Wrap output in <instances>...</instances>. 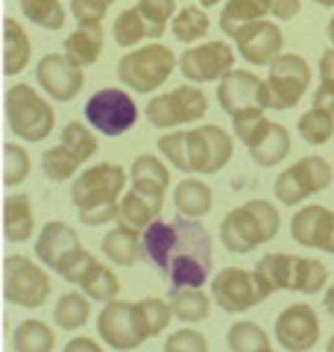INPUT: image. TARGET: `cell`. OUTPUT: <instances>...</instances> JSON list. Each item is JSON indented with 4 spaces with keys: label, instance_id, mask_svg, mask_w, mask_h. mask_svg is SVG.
<instances>
[{
    "label": "cell",
    "instance_id": "obj_2",
    "mask_svg": "<svg viewBox=\"0 0 334 352\" xmlns=\"http://www.w3.org/2000/svg\"><path fill=\"white\" fill-rule=\"evenodd\" d=\"M159 153L182 173H220L232 159L235 141L223 126L205 124L199 129H182V132H164L159 138Z\"/></svg>",
    "mask_w": 334,
    "mask_h": 352
},
{
    "label": "cell",
    "instance_id": "obj_18",
    "mask_svg": "<svg viewBox=\"0 0 334 352\" xmlns=\"http://www.w3.org/2000/svg\"><path fill=\"white\" fill-rule=\"evenodd\" d=\"M36 82L41 85V91L56 103H68L85 85V74L82 65L71 62L62 53H47L38 65H36Z\"/></svg>",
    "mask_w": 334,
    "mask_h": 352
},
{
    "label": "cell",
    "instance_id": "obj_32",
    "mask_svg": "<svg viewBox=\"0 0 334 352\" xmlns=\"http://www.w3.org/2000/svg\"><path fill=\"white\" fill-rule=\"evenodd\" d=\"M91 296L88 294H65L53 308V320L65 332H74V329H82L91 317Z\"/></svg>",
    "mask_w": 334,
    "mask_h": 352
},
{
    "label": "cell",
    "instance_id": "obj_6",
    "mask_svg": "<svg viewBox=\"0 0 334 352\" xmlns=\"http://www.w3.org/2000/svg\"><path fill=\"white\" fill-rule=\"evenodd\" d=\"M176 65H179L176 53L159 41H153L138 50H129L126 56L118 62V80L138 94H153L155 88L170 80Z\"/></svg>",
    "mask_w": 334,
    "mask_h": 352
},
{
    "label": "cell",
    "instance_id": "obj_50",
    "mask_svg": "<svg viewBox=\"0 0 334 352\" xmlns=\"http://www.w3.org/2000/svg\"><path fill=\"white\" fill-rule=\"evenodd\" d=\"M329 41H331V47H334V15H331V21H329Z\"/></svg>",
    "mask_w": 334,
    "mask_h": 352
},
{
    "label": "cell",
    "instance_id": "obj_40",
    "mask_svg": "<svg viewBox=\"0 0 334 352\" xmlns=\"http://www.w3.org/2000/svg\"><path fill=\"white\" fill-rule=\"evenodd\" d=\"M111 32H115V41L120 44V47H126V50H132L135 44H141V38H150V27H147V21H144L138 6L120 12L118 21H115V27H111Z\"/></svg>",
    "mask_w": 334,
    "mask_h": 352
},
{
    "label": "cell",
    "instance_id": "obj_41",
    "mask_svg": "<svg viewBox=\"0 0 334 352\" xmlns=\"http://www.w3.org/2000/svg\"><path fill=\"white\" fill-rule=\"evenodd\" d=\"M138 9L150 27V38L164 36L167 21H173V15L179 12V9H176V0H138Z\"/></svg>",
    "mask_w": 334,
    "mask_h": 352
},
{
    "label": "cell",
    "instance_id": "obj_7",
    "mask_svg": "<svg viewBox=\"0 0 334 352\" xmlns=\"http://www.w3.org/2000/svg\"><path fill=\"white\" fill-rule=\"evenodd\" d=\"M6 124L27 144H38L53 132L56 112L32 85H12L6 91Z\"/></svg>",
    "mask_w": 334,
    "mask_h": 352
},
{
    "label": "cell",
    "instance_id": "obj_23",
    "mask_svg": "<svg viewBox=\"0 0 334 352\" xmlns=\"http://www.w3.org/2000/svg\"><path fill=\"white\" fill-rule=\"evenodd\" d=\"M100 247H103V256L111 264H118V267H132V264H138L141 258H147L141 229L124 223V220H120L111 232H106V238H103V244Z\"/></svg>",
    "mask_w": 334,
    "mask_h": 352
},
{
    "label": "cell",
    "instance_id": "obj_27",
    "mask_svg": "<svg viewBox=\"0 0 334 352\" xmlns=\"http://www.w3.org/2000/svg\"><path fill=\"white\" fill-rule=\"evenodd\" d=\"M273 15V0H226L220 12V30L235 38L241 27Z\"/></svg>",
    "mask_w": 334,
    "mask_h": 352
},
{
    "label": "cell",
    "instance_id": "obj_19",
    "mask_svg": "<svg viewBox=\"0 0 334 352\" xmlns=\"http://www.w3.org/2000/svg\"><path fill=\"white\" fill-rule=\"evenodd\" d=\"M276 340L282 349L305 352L314 349L320 340V317L308 302L287 305L282 314L276 317Z\"/></svg>",
    "mask_w": 334,
    "mask_h": 352
},
{
    "label": "cell",
    "instance_id": "obj_11",
    "mask_svg": "<svg viewBox=\"0 0 334 352\" xmlns=\"http://www.w3.org/2000/svg\"><path fill=\"white\" fill-rule=\"evenodd\" d=\"M97 335L109 349H138L150 338L138 302L129 300H109L97 317Z\"/></svg>",
    "mask_w": 334,
    "mask_h": 352
},
{
    "label": "cell",
    "instance_id": "obj_5",
    "mask_svg": "<svg viewBox=\"0 0 334 352\" xmlns=\"http://www.w3.org/2000/svg\"><path fill=\"white\" fill-rule=\"evenodd\" d=\"M255 273H258V279L270 288V294H276V291L320 294L329 279V270L322 261L305 258V256H291V252H267V256H261Z\"/></svg>",
    "mask_w": 334,
    "mask_h": 352
},
{
    "label": "cell",
    "instance_id": "obj_14",
    "mask_svg": "<svg viewBox=\"0 0 334 352\" xmlns=\"http://www.w3.org/2000/svg\"><path fill=\"white\" fill-rule=\"evenodd\" d=\"M85 120L100 132V135L118 138L135 126L138 106L126 91H120V88H100V91H94L88 97Z\"/></svg>",
    "mask_w": 334,
    "mask_h": 352
},
{
    "label": "cell",
    "instance_id": "obj_31",
    "mask_svg": "<svg viewBox=\"0 0 334 352\" xmlns=\"http://www.w3.org/2000/svg\"><path fill=\"white\" fill-rule=\"evenodd\" d=\"M82 164H85V159L74 147L65 144V141H59V144L50 147L41 156V170L50 182H68L71 176H76V170H80Z\"/></svg>",
    "mask_w": 334,
    "mask_h": 352
},
{
    "label": "cell",
    "instance_id": "obj_34",
    "mask_svg": "<svg viewBox=\"0 0 334 352\" xmlns=\"http://www.w3.org/2000/svg\"><path fill=\"white\" fill-rule=\"evenodd\" d=\"M170 305H173V314L176 320L182 323H203L208 317V308L211 300L208 294H203L199 288H179V291H170Z\"/></svg>",
    "mask_w": 334,
    "mask_h": 352
},
{
    "label": "cell",
    "instance_id": "obj_29",
    "mask_svg": "<svg viewBox=\"0 0 334 352\" xmlns=\"http://www.w3.org/2000/svg\"><path fill=\"white\" fill-rule=\"evenodd\" d=\"M173 203H176V212L185 214V217H205L214 206V194L203 179H185L176 185L173 191Z\"/></svg>",
    "mask_w": 334,
    "mask_h": 352
},
{
    "label": "cell",
    "instance_id": "obj_12",
    "mask_svg": "<svg viewBox=\"0 0 334 352\" xmlns=\"http://www.w3.org/2000/svg\"><path fill=\"white\" fill-rule=\"evenodd\" d=\"M208 112V97L199 85H179L167 94L153 97L147 103V120L155 129H173L182 124H194L203 120Z\"/></svg>",
    "mask_w": 334,
    "mask_h": 352
},
{
    "label": "cell",
    "instance_id": "obj_49",
    "mask_svg": "<svg viewBox=\"0 0 334 352\" xmlns=\"http://www.w3.org/2000/svg\"><path fill=\"white\" fill-rule=\"evenodd\" d=\"M322 302H326V311L334 317V282H331V288H329L326 294H322Z\"/></svg>",
    "mask_w": 334,
    "mask_h": 352
},
{
    "label": "cell",
    "instance_id": "obj_38",
    "mask_svg": "<svg viewBox=\"0 0 334 352\" xmlns=\"http://www.w3.org/2000/svg\"><path fill=\"white\" fill-rule=\"evenodd\" d=\"M226 346L232 352H270L273 344H270V338H267V332L261 326H255V323H235L226 332Z\"/></svg>",
    "mask_w": 334,
    "mask_h": 352
},
{
    "label": "cell",
    "instance_id": "obj_20",
    "mask_svg": "<svg viewBox=\"0 0 334 352\" xmlns=\"http://www.w3.org/2000/svg\"><path fill=\"white\" fill-rule=\"evenodd\" d=\"M235 44H238V53L243 62L261 68V65H270L278 53H282L285 36H282V30H278V24L261 18V21H252V24L241 27L235 36Z\"/></svg>",
    "mask_w": 334,
    "mask_h": 352
},
{
    "label": "cell",
    "instance_id": "obj_4",
    "mask_svg": "<svg viewBox=\"0 0 334 352\" xmlns=\"http://www.w3.org/2000/svg\"><path fill=\"white\" fill-rule=\"evenodd\" d=\"M278 235V212L267 200H249L223 217L220 223V244L229 252H252L264 247Z\"/></svg>",
    "mask_w": 334,
    "mask_h": 352
},
{
    "label": "cell",
    "instance_id": "obj_16",
    "mask_svg": "<svg viewBox=\"0 0 334 352\" xmlns=\"http://www.w3.org/2000/svg\"><path fill=\"white\" fill-rule=\"evenodd\" d=\"M311 85V68L299 53H278L270 62L267 74V88H270V106L278 112L299 106Z\"/></svg>",
    "mask_w": 334,
    "mask_h": 352
},
{
    "label": "cell",
    "instance_id": "obj_51",
    "mask_svg": "<svg viewBox=\"0 0 334 352\" xmlns=\"http://www.w3.org/2000/svg\"><path fill=\"white\" fill-rule=\"evenodd\" d=\"M220 3V0H199V6H203V9H211V6H217Z\"/></svg>",
    "mask_w": 334,
    "mask_h": 352
},
{
    "label": "cell",
    "instance_id": "obj_13",
    "mask_svg": "<svg viewBox=\"0 0 334 352\" xmlns=\"http://www.w3.org/2000/svg\"><path fill=\"white\" fill-rule=\"evenodd\" d=\"M211 296L214 302L229 314H243L252 305L264 302L270 296V288L258 279L255 270L243 267H226L211 276Z\"/></svg>",
    "mask_w": 334,
    "mask_h": 352
},
{
    "label": "cell",
    "instance_id": "obj_42",
    "mask_svg": "<svg viewBox=\"0 0 334 352\" xmlns=\"http://www.w3.org/2000/svg\"><path fill=\"white\" fill-rule=\"evenodd\" d=\"M138 311H141V317H144V326H147V332H150V338H155V335H162L164 329H167V323L173 320V305L170 302H164V300H159V296H147V300H141L138 302Z\"/></svg>",
    "mask_w": 334,
    "mask_h": 352
},
{
    "label": "cell",
    "instance_id": "obj_43",
    "mask_svg": "<svg viewBox=\"0 0 334 352\" xmlns=\"http://www.w3.org/2000/svg\"><path fill=\"white\" fill-rule=\"evenodd\" d=\"M30 153L21 144H3V182L15 188L30 176Z\"/></svg>",
    "mask_w": 334,
    "mask_h": 352
},
{
    "label": "cell",
    "instance_id": "obj_24",
    "mask_svg": "<svg viewBox=\"0 0 334 352\" xmlns=\"http://www.w3.org/2000/svg\"><path fill=\"white\" fill-rule=\"evenodd\" d=\"M103 41H106V32H103V21H91V24H80L68 38H65V56L76 65H94L103 53Z\"/></svg>",
    "mask_w": 334,
    "mask_h": 352
},
{
    "label": "cell",
    "instance_id": "obj_52",
    "mask_svg": "<svg viewBox=\"0 0 334 352\" xmlns=\"http://www.w3.org/2000/svg\"><path fill=\"white\" fill-rule=\"evenodd\" d=\"M314 3H320V6H334V0H314Z\"/></svg>",
    "mask_w": 334,
    "mask_h": 352
},
{
    "label": "cell",
    "instance_id": "obj_15",
    "mask_svg": "<svg viewBox=\"0 0 334 352\" xmlns=\"http://www.w3.org/2000/svg\"><path fill=\"white\" fill-rule=\"evenodd\" d=\"M3 296L21 308H41L50 296L47 273L27 256H6L3 261Z\"/></svg>",
    "mask_w": 334,
    "mask_h": 352
},
{
    "label": "cell",
    "instance_id": "obj_10",
    "mask_svg": "<svg viewBox=\"0 0 334 352\" xmlns=\"http://www.w3.org/2000/svg\"><path fill=\"white\" fill-rule=\"evenodd\" d=\"M334 182L331 164L322 156H305L296 164H291L282 176H276V200L282 206H299L308 197H314L320 191H326Z\"/></svg>",
    "mask_w": 334,
    "mask_h": 352
},
{
    "label": "cell",
    "instance_id": "obj_9",
    "mask_svg": "<svg viewBox=\"0 0 334 352\" xmlns=\"http://www.w3.org/2000/svg\"><path fill=\"white\" fill-rule=\"evenodd\" d=\"M235 138L243 141L249 150V159L258 168H276L287 153H291V132L276 120H267L264 115H252V118H241L232 120Z\"/></svg>",
    "mask_w": 334,
    "mask_h": 352
},
{
    "label": "cell",
    "instance_id": "obj_25",
    "mask_svg": "<svg viewBox=\"0 0 334 352\" xmlns=\"http://www.w3.org/2000/svg\"><path fill=\"white\" fill-rule=\"evenodd\" d=\"M129 179L138 194L162 197L164 200V191L170 185V170L164 168V162L159 156H138L129 168Z\"/></svg>",
    "mask_w": 334,
    "mask_h": 352
},
{
    "label": "cell",
    "instance_id": "obj_3",
    "mask_svg": "<svg viewBox=\"0 0 334 352\" xmlns=\"http://www.w3.org/2000/svg\"><path fill=\"white\" fill-rule=\"evenodd\" d=\"M129 173L120 164L100 162L74 176L71 200L85 226H103L120 217V194L126 188Z\"/></svg>",
    "mask_w": 334,
    "mask_h": 352
},
{
    "label": "cell",
    "instance_id": "obj_47",
    "mask_svg": "<svg viewBox=\"0 0 334 352\" xmlns=\"http://www.w3.org/2000/svg\"><path fill=\"white\" fill-rule=\"evenodd\" d=\"M302 3L299 0H273V18L276 21H293L299 15Z\"/></svg>",
    "mask_w": 334,
    "mask_h": 352
},
{
    "label": "cell",
    "instance_id": "obj_39",
    "mask_svg": "<svg viewBox=\"0 0 334 352\" xmlns=\"http://www.w3.org/2000/svg\"><path fill=\"white\" fill-rule=\"evenodd\" d=\"M21 9H24L27 21H32V24L41 30H53V32L62 30L65 18H68V12H65V6L59 0H21Z\"/></svg>",
    "mask_w": 334,
    "mask_h": 352
},
{
    "label": "cell",
    "instance_id": "obj_44",
    "mask_svg": "<svg viewBox=\"0 0 334 352\" xmlns=\"http://www.w3.org/2000/svg\"><path fill=\"white\" fill-rule=\"evenodd\" d=\"M314 106L334 112V47L320 56V88L314 91Z\"/></svg>",
    "mask_w": 334,
    "mask_h": 352
},
{
    "label": "cell",
    "instance_id": "obj_21",
    "mask_svg": "<svg viewBox=\"0 0 334 352\" xmlns=\"http://www.w3.org/2000/svg\"><path fill=\"white\" fill-rule=\"evenodd\" d=\"M291 235L299 247H314L334 256V212L326 206H305L291 220Z\"/></svg>",
    "mask_w": 334,
    "mask_h": 352
},
{
    "label": "cell",
    "instance_id": "obj_46",
    "mask_svg": "<svg viewBox=\"0 0 334 352\" xmlns=\"http://www.w3.org/2000/svg\"><path fill=\"white\" fill-rule=\"evenodd\" d=\"M115 0H71V15L80 24H91V21H103L109 6Z\"/></svg>",
    "mask_w": 334,
    "mask_h": 352
},
{
    "label": "cell",
    "instance_id": "obj_53",
    "mask_svg": "<svg viewBox=\"0 0 334 352\" xmlns=\"http://www.w3.org/2000/svg\"><path fill=\"white\" fill-rule=\"evenodd\" d=\"M326 349H329V352H334V338L329 340V346H326Z\"/></svg>",
    "mask_w": 334,
    "mask_h": 352
},
{
    "label": "cell",
    "instance_id": "obj_17",
    "mask_svg": "<svg viewBox=\"0 0 334 352\" xmlns=\"http://www.w3.org/2000/svg\"><path fill=\"white\" fill-rule=\"evenodd\" d=\"M235 68V50L226 41H205L188 47L179 56V71L185 82H214Z\"/></svg>",
    "mask_w": 334,
    "mask_h": 352
},
{
    "label": "cell",
    "instance_id": "obj_33",
    "mask_svg": "<svg viewBox=\"0 0 334 352\" xmlns=\"http://www.w3.org/2000/svg\"><path fill=\"white\" fill-rule=\"evenodd\" d=\"M80 288H82V294L91 296V300L109 302V300H115V296L120 294V279L106 267L103 261H94L91 267L85 270V276L80 279Z\"/></svg>",
    "mask_w": 334,
    "mask_h": 352
},
{
    "label": "cell",
    "instance_id": "obj_22",
    "mask_svg": "<svg viewBox=\"0 0 334 352\" xmlns=\"http://www.w3.org/2000/svg\"><path fill=\"white\" fill-rule=\"evenodd\" d=\"M80 250H82L80 235H76V229H71L65 220H50V223H44V229L38 232V241H36V258L41 264H47V267L56 273H59Z\"/></svg>",
    "mask_w": 334,
    "mask_h": 352
},
{
    "label": "cell",
    "instance_id": "obj_28",
    "mask_svg": "<svg viewBox=\"0 0 334 352\" xmlns=\"http://www.w3.org/2000/svg\"><path fill=\"white\" fill-rule=\"evenodd\" d=\"M30 56H32L30 36L15 18H6L3 21V74L6 76L21 74L30 65Z\"/></svg>",
    "mask_w": 334,
    "mask_h": 352
},
{
    "label": "cell",
    "instance_id": "obj_8",
    "mask_svg": "<svg viewBox=\"0 0 334 352\" xmlns=\"http://www.w3.org/2000/svg\"><path fill=\"white\" fill-rule=\"evenodd\" d=\"M217 103L232 120L264 115L267 109H273L267 80L243 68H232L223 80H217Z\"/></svg>",
    "mask_w": 334,
    "mask_h": 352
},
{
    "label": "cell",
    "instance_id": "obj_36",
    "mask_svg": "<svg viewBox=\"0 0 334 352\" xmlns=\"http://www.w3.org/2000/svg\"><path fill=\"white\" fill-rule=\"evenodd\" d=\"M296 129H299V135H302L305 144L322 147L334 135V112H329V109H320V106H311L308 112L299 118Z\"/></svg>",
    "mask_w": 334,
    "mask_h": 352
},
{
    "label": "cell",
    "instance_id": "obj_26",
    "mask_svg": "<svg viewBox=\"0 0 334 352\" xmlns=\"http://www.w3.org/2000/svg\"><path fill=\"white\" fill-rule=\"evenodd\" d=\"M36 229V214H32V200L27 194H9L3 200V238L21 244Z\"/></svg>",
    "mask_w": 334,
    "mask_h": 352
},
{
    "label": "cell",
    "instance_id": "obj_35",
    "mask_svg": "<svg viewBox=\"0 0 334 352\" xmlns=\"http://www.w3.org/2000/svg\"><path fill=\"white\" fill-rule=\"evenodd\" d=\"M170 30H173V38H176V41L194 44V41H199V38L208 36L211 21H208V15L203 12V6H185V9H179V12L173 15Z\"/></svg>",
    "mask_w": 334,
    "mask_h": 352
},
{
    "label": "cell",
    "instance_id": "obj_1",
    "mask_svg": "<svg viewBox=\"0 0 334 352\" xmlns=\"http://www.w3.org/2000/svg\"><path fill=\"white\" fill-rule=\"evenodd\" d=\"M141 238L147 258L170 282V291L203 288L211 279L214 244H211L208 229L197 223V217H185V214L173 220L155 217L141 232Z\"/></svg>",
    "mask_w": 334,
    "mask_h": 352
},
{
    "label": "cell",
    "instance_id": "obj_37",
    "mask_svg": "<svg viewBox=\"0 0 334 352\" xmlns=\"http://www.w3.org/2000/svg\"><path fill=\"white\" fill-rule=\"evenodd\" d=\"M53 344H56L53 329L41 320H24L12 335L15 352H50Z\"/></svg>",
    "mask_w": 334,
    "mask_h": 352
},
{
    "label": "cell",
    "instance_id": "obj_30",
    "mask_svg": "<svg viewBox=\"0 0 334 352\" xmlns=\"http://www.w3.org/2000/svg\"><path fill=\"white\" fill-rule=\"evenodd\" d=\"M155 217H162V197H147L132 188L129 194L120 197V220L135 229H147Z\"/></svg>",
    "mask_w": 334,
    "mask_h": 352
},
{
    "label": "cell",
    "instance_id": "obj_48",
    "mask_svg": "<svg viewBox=\"0 0 334 352\" xmlns=\"http://www.w3.org/2000/svg\"><path fill=\"white\" fill-rule=\"evenodd\" d=\"M76 349H88V352H100V344L91 338H76V340H68L65 344V352H76Z\"/></svg>",
    "mask_w": 334,
    "mask_h": 352
},
{
    "label": "cell",
    "instance_id": "obj_45",
    "mask_svg": "<svg viewBox=\"0 0 334 352\" xmlns=\"http://www.w3.org/2000/svg\"><path fill=\"white\" fill-rule=\"evenodd\" d=\"M205 349H208L205 335L194 332V329H179V332H173L164 340V352H205Z\"/></svg>",
    "mask_w": 334,
    "mask_h": 352
}]
</instances>
